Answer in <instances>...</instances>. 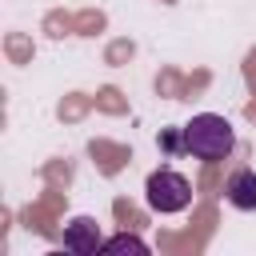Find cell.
Returning a JSON list of instances; mask_svg holds the SVG:
<instances>
[{
    "label": "cell",
    "mask_w": 256,
    "mask_h": 256,
    "mask_svg": "<svg viewBox=\"0 0 256 256\" xmlns=\"http://www.w3.org/2000/svg\"><path fill=\"white\" fill-rule=\"evenodd\" d=\"M232 144H236V136H232V124L224 116L204 112V116H192L184 124V148L200 160H224L232 152Z\"/></svg>",
    "instance_id": "6da1fadb"
},
{
    "label": "cell",
    "mask_w": 256,
    "mask_h": 256,
    "mask_svg": "<svg viewBox=\"0 0 256 256\" xmlns=\"http://www.w3.org/2000/svg\"><path fill=\"white\" fill-rule=\"evenodd\" d=\"M148 204H152L156 212H184V208L192 204V184H188L180 172L160 168V172L148 176Z\"/></svg>",
    "instance_id": "7a4b0ae2"
},
{
    "label": "cell",
    "mask_w": 256,
    "mask_h": 256,
    "mask_svg": "<svg viewBox=\"0 0 256 256\" xmlns=\"http://www.w3.org/2000/svg\"><path fill=\"white\" fill-rule=\"evenodd\" d=\"M224 200H228L232 208H240V212H252V208H256V172H252V168L232 172L228 184H224Z\"/></svg>",
    "instance_id": "3957f363"
},
{
    "label": "cell",
    "mask_w": 256,
    "mask_h": 256,
    "mask_svg": "<svg viewBox=\"0 0 256 256\" xmlns=\"http://www.w3.org/2000/svg\"><path fill=\"white\" fill-rule=\"evenodd\" d=\"M104 248H108V252H116V248H132V252H148V248H144V240H136V236H116V240H108Z\"/></svg>",
    "instance_id": "277c9868"
}]
</instances>
